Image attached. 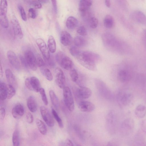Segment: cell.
<instances>
[{
    "instance_id": "6da1fadb",
    "label": "cell",
    "mask_w": 146,
    "mask_h": 146,
    "mask_svg": "<svg viewBox=\"0 0 146 146\" xmlns=\"http://www.w3.org/2000/svg\"><path fill=\"white\" fill-rule=\"evenodd\" d=\"M79 63L87 69L94 71L97 70L96 64L100 59L98 54L90 51H81L75 57Z\"/></svg>"
},
{
    "instance_id": "7a4b0ae2",
    "label": "cell",
    "mask_w": 146,
    "mask_h": 146,
    "mask_svg": "<svg viewBox=\"0 0 146 146\" xmlns=\"http://www.w3.org/2000/svg\"><path fill=\"white\" fill-rule=\"evenodd\" d=\"M56 60L60 66L67 70L73 68L74 63L72 60L63 52L60 51L55 55Z\"/></svg>"
},
{
    "instance_id": "3957f363",
    "label": "cell",
    "mask_w": 146,
    "mask_h": 146,
    "mask_svg": "<svg viewBox=\"0 0 146 146\" xmlns=\"http://www.w3.org/2000/svg\"><path fill=\"white\" fill-rule=\"evenodd\" d=\"M63 94L64 103L68 110L71 112L74 108V98L69 88L65 86L63 88Z\"/></svg>"
},
{
    "instance_id": "277c9868",
    "label": "cell",
    "mask_w": 146,
    "mask_h": 146,
    "mask_svg": "<svg viewBox=\"0 0 146 146\" xmlns=\"http://www.w3.org/2000/svg\"><path fill=\"white\" fill-rule=\"evenodd\" d=\"M0 7L1 24L3 28H7L9 26V21L7 15L8 7L7 1L6 0H1Z\"/></svg>"
},
{
    "instance_id": "5b68a950",
    "label": "cell",
    "mask_w": 146,
    "mask_h": 146,
    "mask_svg": "<svg viewBox=\"0 0 146 146\" xmlns=\"http://www.w3.org/2000/svg\"><path fill=\"white\" fill-rule=\"evenodd\" d=\"M25 58L28 66L33 71L37 69V66L36 62V56L31 51L28 50L25 53Z\"/></svg>"
},
{
    "instance_id": "8992f818",
    "label": "cell",
    "mask_w": 146,
    "mask_h": 146,
    "mask_svg": "<svg viewBox=\"0 0 146 146\" xmlns=\"http://www.w3.org/2000/svg\"><path fill=\"white\" fill-rule=\"evenodd\" d=\"M40 111L42 117L47 125L50 127L53 126L54 120L48 110L45 107L42 106L40 107Z\"/></svg>"
},
{
    "instance_id": "52a82bcc",
    "label": "cell",
    "mask_w": 146,
    "mask_h": 146,
    "mask_svg": "<svg viewBox=\"0 0 146 146\" xmlns=\"http://www.w3.org/2000/svg\"><path fill=\"white\" fill-rule=\"evenodd\" d=\"M130 17L134 21L146 26V15L141 11L135 10L131 13Z\"/></svg>"
},
{
    "instance_id": "ba28073f",
    "label": "cell",
    "mask_w": 146,
    "mask_h": 146,
    "mask_svg": "<svg viewBox=\"0 0 146 146\" xmlns=\"http://www.w3.org/2000/svg\"><path fill=\"white\" fill-rule=\"evenodd\" d=\"M118 98L120 104L123 106H126L131 102L133 98L132 93L128 91H122L118 94Z\"/></svg>"
},
{
    "instance_id": "9c48e42d",
    "label": "cell",
    "mask_w": 146,
    "mask_h": 146,
    "mask_svg": "<svg viewBox=\"0 0 146 146\" xmlns=\"http://www.w3.org/2000/svg\"><path fill=\"white\" fill-rule=\"evenodd\" d=\"M36 43L45 59L50 58L49 51L44 41L41 38H38L36 40Z\"/></svg>"
},
{
    "instance_id": "30bf717a",
    "label": "cell",
    "mask_w": 146,
    "mask_h": 146,
    "mask_svg": "<svg viewBox=\"0 0 146 146\" xmlns=\"http://www.w3.org/2000/svg\"><path fill=\"white\" fill-rule=\"evenodd\" d=\"M11 23L15 36L17 38L21 39L23 36V31L16 17L12 18Z\"/></svg>"
},
{
    "instance_id": "8fae6325",
    "label": "cell",
    "mask_w": 146,
    "mask_h": 146,
    "mask_svg": "<svg viewBox=\"0 0 146 146\" xmlns=\"http://www.w3.org/2000/svg\"><path fill=\"white\" fill-rule=\"evenodd\" d=\"M55 81L56 84L60 88L63 89L65 87L66 80L64 72L59 68L55 70Z\"/></svg>"
},
{
    "instance_id": "7c38bea8",
    "label": "cell",
    "mask_w": 146,
    "mask_h": 146,
    "mask_svg": "<svg viewBox=\"0 0 146 146\" xmlns=\"http://www.w3.org/2000/svg\"><path fill=\"white\" fill-rule=\"evenodd\" d=\"M132 73L127 69L120 70L118 72V78L121 82L125 83L129 81L132 78Z\"/></svg>"
},
{
    "instance_id": "4fadbf2b",
    "label": "cell",
    "mask_w": 146,
    "mask_h": 146,
    "mask_svg": "<svg viewBox=\"0 0 146 146\" xmlns=\"http://www.w3.org/2000/svg\"><path fill=\"white\" fill-rule=\"evenodd\" d=\"M7 56L12 66L16 69L19 70L20 68V63L15 53L12 51L9 50L7 52Z\"/></svg>"
},
{
    "instance_id": "5bb4252c",
    "label": "cell",
    "mask_w": 146,
    "mask_h": 146,
    "mask_svg": "<svg viewBox=\"0 0 146 146\" xmlns=\"http://www.w3.org/2000/svg\"><path fill=\"white\" fill-rule=\"evenodd\" d=\"M78 106L81 111L84 112H91L95 109V106L93 103L86 101H81L78 104Z\"/></svg>"
},
{
    "instance_id": "9a60e30c",
    "label": "cell",
    "mask_w": 146,
    "mask_h": 146,
    "mask_svg": "<svg viewBox=\"0 0 146 146\" xmlns=\"http://www.w3.org/2000/svg\"><path fill=\"white\" fill-rule=\"evenodd\" d=\"M77 96L81 99H86L90 98L92 94L91 90L89 88L81 86L76 91Z\"/></svg>"
},
{
    "instance_id": "2e32d148",
    "label": "cell",
    "mask_w": 146,
    "mask_h": 146,
    "mask_svg": "<svg viewBox=\"0 0 146 146\" xmlns=\"http://www.w3.org/2000/svg\"><path fill=\"white\" fill-rule=\"evenodd\" d=\"M122 127L125 132L127 134L131 132L134 127V122L131 118H127L125 119L122 124Z\"/></svg>"
},
{
    "instance_id": "e0dca14e",
    "label": "cell",
    "mask_w": 146,
    "mask_h": 146,
    "mask_svg": "<svg viewBox=\"0 0 146 146\" xmlns=\"http://www.w3.org/2000/svg\"><path fill=\"white\" fill-rule=\"evenodd\" d=\"M24 109L23 106L20 104L16 105L12 110V114L16 119H20L23 115Z\"/></svg>"
},
{
    "instance_id": "ac0fdd59",
    "label": "cell",
    "mask_w": 146,
    "mask_h": 146,
    "mask_svg": "<svg viewBox=\"0 0 146 146\" xmlns=\"http://www.w3.org/2000/svg\"><path fill=\"white\" fill-rule=\"evenodd\" d=\"M72 38L70 34L66 31H62L60 35V41L64 46H68L71 43Z\"/></svg>"
},
{
    "instance_id": "d6986e66",
    "label": "cell",
    "mask_w": 146,
    "mask_h": 146,
    "mask_svg": "<svg viewBox=\"0 0 146 146\" xmlns=\"http://www.w3.org/2000/svg\"><path fill=\"white\" fill-rule=\"evenodd\" d=\"M27 106L29 110L32 112H35L37 110L38 106L35 97L30 96L27 100Z\"/></svg>"
},
{
    "instance_id": "ffe728a7",
    "label": "cell",
    "mask_w": 146,
    "mask_h": 146,
    "mask_svg": "<svg viewBox=\"0 0 146 146\" xmlns=\"http://www.w3.org/2000/svg\"><path fill=\"white\" fill-rule=\"evenodd\" d=\"M92 4V1L90 0H82L79 3V10L81 13L88 11Z\"/></svg>"
},
{
    "instance_id": "44dd1931",
    "label": "cell",
    "mask_w": 146,
    "mask_h": 146,
    "mask_svg": "<svg viewBox=\"0 0 146 146\" xmlns=\"http://www.w3.org/2000/svg\"><path fill=\"white\" fill-rule=\"evenodd\" d=\"M135 113L137 117L143 118L146 115V107L143 104L138 105L135 109Z\"/></svg>"
},
{
    "instance_id": "7402d4cb",
    "label": "cell",
    "mask_w": 146,
    "mask_h": 146,
    "mask_svg": "<svg viewBox=\"0 0 146 146\" xmlns=\"http://www.w3.org/2000/svg\"><path fill=\"white\" fill-rule=\"evenodd\" d=\"M66 26L69 29L72 30L75 29L78 25L77 19L73 16H70L67 19L66 22Z\"/></svg>"
},
{
    "instance_id": "603a6c76",
    "label": "cell",
    "mask_w": 146,
    "mask_h": 146,
    "mask_svg": "<svg viewBox=\"0 0 146 146\" xmlns=\"http://www.w3.org/2000/svg\"><path fill=\"white\" fill-rule=\"evenodd\" d=\"M30 80L33 91L36 92H39L41 88L40 82L38 79L36 77L33 76L30 78Z\"/></svg>"
},
{
    "instance_id": "cb8c5ba5",
    "label": "cell",
    "mask_w": 146,
    "mask_h": 146,
    "mask_svg": "<svg viewBox=\"0 0 146 146\" xmlns=\"http://www.w3.org/2000/svg\"><path fill=\"white\" fill-rule=\"evenodd\" d=\"M47 44L49 51L52 53L55 52L56 48V44L54 38L52 35H50L49 36Z\"/></svg>"
},
{
    "instance_id": "d4e9b609",
    "label": "cell",
    "mask_w": 146,
    "mask_h": 146,
    "mask_svg": "<svg viewBox=\"0 0 146 146\" xmlns=\"http://www.w3.org/2000/svg\"><path fill=\"white\" fill-rule=\"evenodd\" d=\"M49 95L52 104L56 110H58L59 107V102L56 95L53 90H51L49 91Z\"/></svg>"
},
{
    "instance_id": "484cf974",
    "label": "cell",
    "mask_w": 146,
    "mask_h": 146,
    "mask_svg": "<svg viewBox=\"0 0 146 146\" xmlns=\"http://www.w3.org/2000/svg\"><path fill=\"white\" fill-rule=\"evenodd\" d=\"M7 85L4 82L0 84V98L3 100L7 98Z\"/></svg>"
},
{
    "instance_id": "4316f807",
    "label": "cell",
    "mask_w": 146,
    "mask_h": 146,
    "mask_svg": "<svg viewBox=\"0 0 146 146\" xmlns=\"http://www.w3.org/2000/svg\"><path fill=\"white\" fill-rule=\"evenodd\" d=\"M5 74L7 80L9 84L14 86V85L16 83V81L12 72L9 69H7L5 71Z\"/></svg>"
},
{
    "instance_id": "83f0119b",
    "label": "cell",
    "mask_w": 146,
    "mask_h": 146,
    "mask_svg": "<svg viewBox=\"0 0 146 146\" xmlns=\"http://www.w3.org/2000/svg\"><path fill=\"white\" fill-rule=\"evenodd\" d=\"M36 123L40 133L43 135H46L47 132L46 127L44 122L39 119H37Z\"/></svg>"
},
{
    "instance_id": "f1b7e54d",
    "label": "cell",
    "mask_w": 146,
    "mask_h": 146,
    "mask_svg": "<svg viewBox=\"0 0 146 146\" xmlns=\"http://www.w3.org/2000/svg\"><path fill=\"white\" fill-rule=\"evenodd\" d=\"M114 20L113 17L110 15H107L104 20V24L106 27L107 28H112L114 25Z\"/></svg>"
},
{
    "instance_id": "f546056e",
    "label": "cell",
    "mask_w": 146,
    "mask_h": 146,
    "mask_svg": "<svg viewBox=\"0 0 146 146\" xmlns=\"http://www.w3.org/2000/svg\"><path fill=\"white\" fill-rule=\"evenodd\" d=\"M40 71L41 73L48 80L51 81L52 80L53 76L51 72L48 68H42L40 69Z\"/></svg>"
},
{
    "instance_id": "4dcf8cb0",
    "label": "cell",
    "mask_w": 146,
    "mask_h": 146,
    "mask_svg": "<svg viewBox=\"0 0 146 146\" xmlns=\"http://www.w3.org/2000/svg\"><path fill=\"white\" fill-rule=\"evenodd\" d=\"M74 42L76 46L82 47L85 45L86 40L82 37L77 36L75 37L74 40Z\"/></svg>"
},
{
    "instance_id": "1f68e13d",
    "label": "cell",
    "mask_w": 146,
    "mask_h": 146,
    "mask_svg": "<svg viewBox=\"0 0 146 146\" xmlns=\"http://www.w3.org/2000/svg\"><path fill=\"white\" fill-rule=\"evenodd\" d=\"M12 142L13 146H19V134L17 130H15L13 133L12 136Z\"/></svg>"
},
{
    "instance_id": "d6a6232c",
    "label": "cell",
    "mask_w": 146,
    "mask_h": 146,
    "mask_svg": "<svg viewBox=\"0 0 146 146\" xmlns=\"http://www.w3.org/2000/svg\"><path fill=\"white\" fill-rule=\"evenodd\" d=\"M7 99H10L15 94L16 91L14 87L9 84H7Z\"/></svg>"
},
{
    "instance_id": "836d02e7",
    "label": "cell",
    "mask_w": 146,
    "mask_h": 146,
    "mask_svg": "<svg viewBox=\"0 0 146 146\" xmlns=\"http://www.w3.org/2000/svg\"><path fill=\"white\" fill-rule=\"evenodd\" d=\"M52 112L53 117L57 122L59 127L61 128H62L63 127V125L62 121L56 112L53 108L52 109Z\"/></svg>"
},
{
    "instance_id": "e575fe53",
    "label": "cell",
    "mask_w": 146,
    "mask_h": 146,
    "mask_svg": "<svg viewBox=\"0 0 146 146\" xmlns=\"http://www.w3.org/2000/svg\"><path fill=\"white\" fill-rule=\"evenodd\" d=\"M89 22L90 27L92 29H95L98 27L99 21L97 18L92 17L89 20Z\"/></svg>"
},
{
    "instance_id": "d590c367",
    "label": "cell",
    "mask_w": 146,
    "mask_h": 146,
    "mask_svg": "<svg viewBox=\"0 0 146 146\" xmlns=\"http://www.w3.org/2000/svg\"><path fill=\"white\" fill-rule=\"evenodd\" d=\"M70 75L72 81L76 82L78 80L79 76L77 70L74 68L70 70Z\"/></svg>"
},
{
    "instance_id": "8d00e7d4",
    "label": "cell",
    "mask_w": 146,
    "mask_h": 146,
    "mask_svg": "<svg viewBox=\"0 0 146 146\" xmlns=\"http://www.w3.org/2000/svg\"><path fill=\"white\" fill-rule=\"evenodd\" d=\"M136 81L139 84L143 85L146 82L145 76L141 74L137 75L136 77Z\"/></svg>"
},
{
    "instance_id": "74e56055",
    "label": "cell",
    "mask_w": 146,
    "mask_h": 146,
    "mask_svg": "<svg viewBox=\"0 0 146 146\" xmlns=\"http://www.w3.org/2000/svg\"><path fill=\"white\" fill-rule=\"evenodd\" d=\"M39 92L41 96L42 101L45 106H47L48 104L47 98L44 89L41 88Z\"/></svg>"
},
{
    "instance_id": "f35d334b",
    "label": "cell",
    "mask_w": 146,
    "mask_h": 146,
    "mask_svg": "<svg viewBox=\"0 0 146 146\" xmlns=\"http://www.w3.org/2000/svg\"><path fill=\"white\" fill-rule=\"evenodd\" d=\"M18 8L22 19L24 21H26L27 20V17L23 7L21 5L19 4L18 5Z\"/></svg>"
},
{
    "instance_id": "ab89813d",
    "label": "cell",
    "mask_w": 146,
    "mask_h": 146,
    "mask_svg": "<svg viewBox=\"0 0 146 146\" xmlns=\"http://www.w3.org/2000/svg\"><path fill=\"white\" fill-rule=\"evenodd\" d=\"M77 33L82 36H85L87 34V31L86 28L84 26H80L77 29Z\"/></svg>"
},
{
    "instance_id": "60d3db41",
    "label": "cell",
    "mask_w": 146,
    "mask_h": 146,
    "mask_svg": "<svg viewBox=\"0 0 146 146\" xmlns=\"http://www.w3.org/2000/svg\"><path fill=\"white\" fill-rule=\"evenodd\" d=\"M27 1L36 8L39 9L42 7L41 3L39 0H29Z\"/></svg>"
},
{
    "instance_id": "b9f144b4",
    "label": "cell",
    "mask_w": 146,
    "mask_h": 146,
    "mask_svg": "<svg viewBox=\"0 0 146 146\" xmlns=\"http://www.w3.org/2000/svg\"><path fill=\"white\" fill-rule=\"evenodd\" d=\"M80 50L76 46H73L70 49V52L71 54L75 57L79 54Z\"/></svg>"
},
{
    "instance_id": "7bdbcfd3",
    "label": "cell",
    "mask_w": 146,
    "mask_h": 146,
    "mask_svg": "<svg viewBox=\"0 0 146 146\" xmlns=\"http://www.w3.org/2000/svg\"><path fill=\"white\" fill-rule=\"evenodd\" d=\"M36 62L37 66L42 67L45 65V63L42 58L38 55L36 56Z\"/></svg>"
},
{
    "instance_id": "ee69618b",
    "label": "cell",
    "mask_w": 146,
    "mask_h": 146,
    "mask_svg": "<svg viewBox=\"0 0 146 146\" xmlns=\"http://www.w3.org/2000/svg\"><path fill=\"white\" fill-rule=\"evenodd\" d=\"M29 14L31 18L35 19L36 17V14L35 10L33 8H31L28 10Z\"/></svg>"
},
{
    "instance_id": "f6af8a7d",
    "label": "cell",
    "mask_w": 146,
    "mask_h": 146,
    "mask_svg": "<svg viewBox=\"0 0 146 146\" xmlns=\"http://www.w3.org/2000/svg\"><path fill=\"white\" fill-rule=\"evenodd\" d=\"M141 38L143 45L146 48V29H144L142 32Z\"/></svg>"
},
{
    "instance_id": "bcb514c9",
    "label": "cell",
    "mask_w": 146,
    "mask_h": 146,
    "mask_svg": "<svg viewBox=\"0 0 146 146\" xmlns=\"http://www.w3.org/2000/svg\"><path fill=\"white\" fill-rule=\"evenodd\" d=\"M60 146H74V145L70 140L68 139L62 142Z\"/></svg>"
},
{
    "instance_id": "7dc6e473",
    "label": "cell",
    "mask_w": 146,
    "mask_h": 146,
    "mask_svg": "<svg viewBox=\"0 0 146 146\" xmlns=\"http://www.w3.org/2000/svg\"><path fill=\"white\" fill-rule=\"evenodd\" d=\"M19 58L22 65L25 68H27L28 66L25 57L20 55L19 56Z\"/></svg>"
},
{
    "instance_id": "c3c4849f",
    "label": "cell",
    "mask_w": 146,
    "mask_h": 146,
    "mask_svg": "<svg viewBox=\"0 0 146 146\" xmlns=\"http://www.w3.org/2000/svg\"><path fill=\"white\" fill-rule=\"evenodd\" d=\"M26 119L27 122L29 123H32L33 121V115L28 112L26 115Z\"/></svg>"
},
{
    "instance_id": "681fc988",
    "label": "cell",
    "mask_w": 146,
    "mask_h": 146,
    "mask_svg": "<svg viewBox=\"0 0 146 146\" xmlns=\"http://www.w3.org/2000/svg\"><path fill=\"white\" fill-rule=\"evenodd\" d=\"M140 127L142 130L146 133V119L142 120L140 123Z\"/></svg>"
},
{
    "instance_id": "f907efd6",
    "label": "cell",
    "mask_w": 146,
    "mask_h": 146,
    "mask_svg": "<svg viewBox=\"0 0 146 146\" xmlns=\"http://www.w3.org/2000/svg\"><path fill=\"white\" fill-rule=\"evenodd\" d=\"M25 86L29 90L33 91V89L30 83V78H28L25 79Z\"/></svg>"
},
{
    "instance_id": "816d5d0a",
    "label": "cell",
    "mask_w": 146,
    "mask_h": 146,
    "mask_svg": "<svg viewBox=\"0 0 146 146\" xmlns=\"http://www.w3.org/2000/svg\"><path fill=\"white\" fill-rule=\"evenodd\" d=\"M5 114V110L4 108L1 107L0 110V118L1 120L4 119Z\"/></svg>"
},
{
    "instance_id": "f5cc1de1",
    "label": "cell",
    "mask_w": 146,
    "mask_h": 146,
    "mask_svg": "<svg viewBox=\"0 0 146 146\" xmlns=\"http://www.w3.org/2000/svg\"><path fill=\"white\" fill-rule=\"evenodd\" d=\"M51 1L54 12L55 13H56L58 11L56 1L55 0H52Z\"/></svg>"
},
{
    "instance_id": "db71d44e",
    "label": "cell",
    "mask_w": 146,
    "mask_h": 146,
    "mask_svg": "<svg viewBox=\"0 0 146 146\" xmlns=\"http://www.w3.org/2000/svg\"><path fill=\"white\" fill-rule=\"evenodd\" d=\"M106 5L108 7H110V0H106L105 1Z\"/></svg>"
},
{
    "instance_id": "11a10c76",
    "label": "cell",
    "mask_w": 146,
    "mask_h": 146,
    "mask_svg": "<svg viewBox=\"0 0 146 146\" xmlns=\"http://www.w3.org/2000/svg\"><path fill=\"white\" fill-rule=\"evenodd\" d=\"M39 1L41 3H47L49 1V0H39Z\"/></svg>"
},
{
    "instance_id": "9f6ffc18",
    "label": "cell",
    "mask_w": 146,
    "mask_h": 146,
    "mask_svg": "<svg viewBox=\"0 0 146 146\" xmlns=\"http://www.w3.org/2000/svg\"><path fill=\"white\" fill-rule=\"evenodd\" d=\"M106 146H115L113 143H112L109 142L107 144Z\"/></svg>"
},
{
    "instance_id": "6f0895ef",
    "label": "cell",
    "mask_w": 146,
    "mask_h": 146,
    "mask_svg": "<svg viewBox=\"0 0 146 146\" xmlns=\"http://www.w3.org/2000/svg\"><path fill=\"white\" fill-rule=\"evenodd\" d=\"M0 76L1 77L3 76V72L1 65H0Z\"/></svg>"
},
{
    "instance_id": "680465c9",
    "label": "cell",
    "mask_w": 146,
    "mask_h": 146,
    "mask_svg": "<svg viewBox=\"0 0 146 146\" xmlns=\"http://www.w3.org/2000/svg\"><path fill=\"white\" fill-rule=\"evenodd\" d=\"M77 146H81L80 145H78Z\"/></svg>"
}]
</instances>
